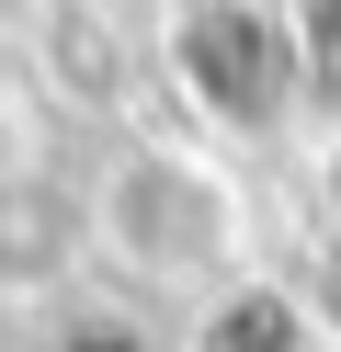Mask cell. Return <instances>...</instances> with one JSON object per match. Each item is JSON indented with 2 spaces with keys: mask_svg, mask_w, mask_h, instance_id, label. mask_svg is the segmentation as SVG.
Listing matches in <instances>:
<instances>
[{
  "mask_svg": "<svg viewBox=\"0 0 341 352\" xmlns=\"http://www.w3.org/2000/svg\"><path fill=\"white\" fill-rule=\"evenodd\" d=\"M159 80L194 114V137H285L296 91H307V46H296L285 0H182L159 23Z\"/></svg>",
  "mask_w": 341,
  "mask_h": 352,
  "instance_id": "2",
  "label": "cell"
},
{
  "mask_svg": "<svg viewBox=\"0 0 341 352\" xmlns=\"http://www.w3.org/2000/svg\"><path fill=\"white\" fill-rule=\"evenodd\" d=\"M91 250L148 296L205 307L250 273V193L205 137H125L91 182Z\"/></svg>",
  "mask_w": 341,
  "mask_h": 352,
  "instance_id": "1",
  "label": "cell"
},
{
  "mask_svg": "<svg viewBox=\"0 0 341 352\" xmlns=\"http://www.w3.org/2000/svg\"><path fill=\"white\" fill-rule=\"evenodd\" d=\"M296 284H307V296H318V318L341 329V205L318 216V250H307V273H296Z\"/></svg>",
  "mask_w": 341,
  "mask_h": 352,
  "instance_id": "5",
  "label": "cell"
},
{
  "mask_svg": "<svg viewBox=\"0 0 341 352\" xmlns=\"http://www.w3.org/2000/svg\"><path fill=\"white\" fill-rule=\"evenodd\" d=\"M296 12V46H307V80L341 91V0H285Z\"/></svg>",
  "mask_w": 341,
  "mask_h": 352,
  "instance_id": "4",
  "label": "cell"
},
{
  "mask_svg": "<svg viewBox=\"0 0 341 352\" xmlns=\"http://www.w3.org/2000/svg\"><path fill=\"white\" fill-rule=\"evenodd\" d=\"M182 352H341V329L318 318V296L296 273H262V261H250L239 284H216V296L194 307Z\"/></svg>",
  "mask_w": 341,
  "mask_h": 352,
  "instance_id": "3",
  "label": "cell"
}]
</instances>
